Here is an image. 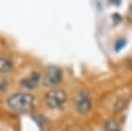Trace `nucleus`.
I'll return each instance as SVG.
<instances>
[{
	"instance_id": "39448f33",
	"label": "nucleus",
	"mask_w": 132,
	"mask_h": 131,
	"mask_svg": "<svg viewBox=\"0 0 132 131\" xmlns=\"http://www.w3.org/2000/svg\"><path fill=\"white\" fill-rule=\"evenodd\" d=\"M40 82H41V74L37 73V72H33L30 75H28V77L21 80L20 81V85L23 86V87H25V89L32 90V89H36Z\"/></svg>"
},
{
	"instance_id": "423d86ee",
	"label": "nucleus",
	"mask_w": 132,
	"mask_h": 131,
	"mask_svg": "<svg viewBox=\"0 0 132 131\" xmlns=\"http://www.w3.org/2000/svg\"><path fill=\"white\" fill-rule=\"evenodd\" d=\"M127 102H128V97L127 95H118L115 98V101L112 102V111L115 114L123 111L126 106H127Z\"/></svg>"
},
{
	"instance_id": "7ed1b4c3",
	"label": "nucleus",
	"mask_w": 132,
	"mask_h": 131,
	"mask_svg": "<svg viewBox=\"0 0 132 131\" xmlns=\"http://www.w3.org/2000/svg\"><path fill=\"white\" fill-rule=\"evenodd\" d=\"M74 106H75V110L81 115L89 114L93 109V102H91L90 94L86 90H78L74 97Z\"/></svg>"
},
{
	"instance_id": "6e6552de",
	"label": "nucleus",
	"mask_w": 132,
	"mask_h": 131,
	"mask_svg": "<svg viewBox=\"0 0 132 131\" xmlns=\"http://www.w3.org/2000/svg\"><path fill=\"white\" fill-rule=\"evenodd\" d=\"M104 131H122V128H120L119 123L116 122V119L110 118L104 123Z\"/></svg>"
},
{
	"instance_id": "1a4fd4ad",
	"label": "nucleus",
	"mask_w": 132,
	"mask_h": 131,
	"mask_svg": "<svg viewBox=\"0 0 132 131\" xmlns=\"http://www.w3.org/2000/svg\"><path fill=\"white\" fill-rule=\"evenodd\" d=\"M118 44H119V45L115 47V50H120V48L126 45V41H124V40H120V41H118Z\"/></svg>"
},
{
	"instance_id": "20e7f679",
	"label": "nucleus",
	"mask_w": 132,
	"mask_h": 131,
	"mask_svg": "<svg viewBox=\"0 0 132 131\" xmlns=\"http://www.w3.org/2000/svg\"><path fill=\"white\" fill-rule=\"evenodd\" d=\"M44 78H45V83L48 86H57L63 78L62 69L60 66H56V65H50L46 68Z\"/></svg>"
},
{
	"instance_id": "f03ea898",
	"label": "nucleus",
	"mask_w": 132,
	"mask_h": 131,
	"mask_svg": "<svg viewBox=\"0 0 132 131\" xmlns=\"http://www.w3.org/2000/svg\"><path fill=\"white\" fill-rule=\"evenodd\" d=\"M44 101L52 110H60L63 109L68 102V93L62 87H52L44 95Z\"/></svg>"
},
{
	"instance_id": "f257e3e1",
	"label": "nucleus",
	"mask_w": 132,
	"mask_h": 131,
	"mask_svg": "<svg viewBox=\"0 0 132 131\" xmlns=\"http://www.w3.org/2000/svg\"><path fill=\"white\" fill-rule=\"evenodd\" d=\"M33 105H35V97L27 91H16L7 98L8 109L19 114L30 111Z\"/></svg>"
},
{
	"instance_id": "0eeeda50",
	"label": "nucleus",
	"mask_w": 132,
	"mask_h": 131,
	"mask_svg": "<svg viewBox=\"0 0 132 131\" xmlns=\"http://www.w3.org/2000/svg\"><path fill=\"white\" fill-rule=\"evenodd\" d=\"M13 69V61L9 57H0V73H9Z\"/></svg>"
}]
</instances>
